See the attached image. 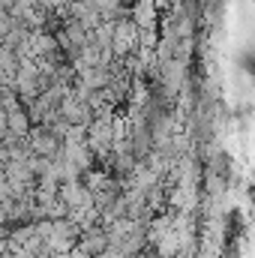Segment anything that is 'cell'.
<instances>
[{
  "mask_svg": "<svg viewBox=\"0 0 255 258\" xmlns=\"http://www.w3.org/2000/svg\"><path fill=\"white\" fill-rule=\"evenodd\" d=\"M111 240H108V231L105 228H99V225H87V231L78 237V249L84 252V255H99L105 246H108Z\"/></svg>",
  "mask_w": 255,
  "mask_h": 258,
  "instance_id": "cell-1",
  "label": "cell"
}]
</instances>
